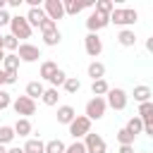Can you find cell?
<instances>
[{
    "label": "cell",
    "instance_id": "cell-25",
    "mask_svg": "<svg viewBox=\"0 0 153 153\" xmlns=\"http://www.w3.org/2000/svg\"><path fill=\"white\" fill-rule=\"evenodd\" d=\"M45 153H67V146H65V141H60V139H50V141L45 143Z\"/></svg>",
    "mask_w": 153,
    "mask_h": 153
},
{
    "label": "cell",
    "instance_id": "cell-16",
    "mask_svg": "<svg viewBox=\"0 0 153 153\" xmlns=\"http://www.w3.org/2000/svg\"><path fill=\"white\" fill-rule=\"evenodd\" d=\"M19 55L17 53H7V57H5V62H2V69L5 72H10V74H17L19 72Z\"/></svg>",
    "mask_w": 153,
    "mask_h": 153
},
{
    "label": "cell",
    "instance_id": "cell-46",
    "mask_svg": "<svg viewBox=\"0 0 153 153\" xmlns=\"http://www.w3.org/2000/svg\"><path fill=\"white\" fill-rule=\"evenodd\" d=\"M5 76H7V74H5V69H2V67H0V86H2V84H5Z\"/></svg>",
    "mask_w": 153,
    "mask_h": 153
},
{
    "label": "cell",
    "instance_id": "cell-27",
    "mask_svg": "<svg viewBox=\"0 0 153 153\" xmlns=\"http://www.w3.org/2000/svg\"><path fill=\"white\" fill-rule=\"evenodd\" d=\"M60 41H62V33H60V29H55V31H48V33H43V43L45 45H60Z\"/></svg>",
    "mask_w": 153,
    "mask_h": 153
},
{
    "label": "cell",
    "instance_id": "cell-18",
    "mask_svg": "<svg viewBox=\"0 0 153 153\" xmlns=\"http://www.w3.org/2000/svg\"><path fill=\"white\" fill-rule=\"evenodd\" d=\"M151 98H153V91H151L148 86H143V84H141V86H134V100H136L139 105H141V103H148Z\"/></svg>",
    "mask_w": 153,
    "mask_h": 153
},
{
    "label": "cell",
    "instance_id": "cell-48",
    "mask_svg": "<svg viewBox=\"0 0 153 153\" xmlns=\"http://www.w3.org/2000/svg\"><path fill=\"white\" fill-rule=\"evenodd\" d=\"M2 45H5V36L0 33V48H2Z\"/></svg>",
    "mask_w": 153,
    "mask_h": 153
},
{
    "label": "cell",
    "instance_id": "cell-33",
    "mask_svg": "<svg viewBox=\"0 0 153 153\" xmlns=\"http://www.w3.org/2000/svg\"><path fill=\"white\" fill-rule=\"evenodd\" d=\"M81 88V81L76 79V76H67V81H65V91L67 93H76Z\"/></svg>",
    "mask_w": 153,
    "mask_h": 153
},
{
    "label": "cell",
    "instance_id": "cell-9",
    "mask_svg": "<svg viewBox=\"0 0 153 153\" xmlns=\"http://www.w3.org/2000/svg\"><path fill=\"white\" fill-rule=\"evenodd\" d=\"M84 143H86V151H88V153H105V151H108L105 139H103L100 134H93V131L84 136Z\"/></svg>",
    "mask_w": 153,
    "mask_h": 153
},
{
    "label": "cell",
    "instance_id": "cell-39",
    "mask_svg": "<svg viewBox=\"0 0 153 153\" xmlns=\"http://www.w3.org/2000/svg\"><path fill=\"white\" fill-rule=\"evenodd\" d=\"M143 134L153 136V120H151V122H143Z\"/></svg>",
    "mask_w": 153,
    "mask_h": 153
},
{
    "label": "cell",
    "instance_id": "cell-35",
    "mask_svg": "<svg viewBox=\"0 0 153 153\" xmlns=\"http://www.w3.org/2000/svg\"><path fill=\"white\" fill-rule=\"evenodd\" d=\"M67 153H88V151H86V143L84 141H74V143L67 146Z\"/></svg>",
    "mask_w": 153,
    "mask_h": 153
},
{
    "label": "cell",
    "instance_id": "cell-49",
    "mask_svg": "<svg viewBox=\"0 0 153 153\" xmlns=\"http://www.w3.org/2000/svg\"><path fill=\"white\" fill-rule=\"evenodd\" d=\"M0 153H7V148H5V146H2V143H0Z\"/></svg>",
    "mask_w": 153,
    "mask_h": 153
},
{
    "label": "cell",
    "instance_id": "cell-13",
    "mask_svg": "<svg viewBox=\"0 0 153 153\" xmlns=\"http://www.w3.org/2000/svg\"><path fill=\"white\" fill-rule=\"evenodd\" d=\"M74 117H76V110H74L72 105H60V108H57V122H60V124H67V127H69V124L74 122Z\"/></svg>",
    "mask_w": 153,
    "mask_h": 153
},
{
    "label": "cell",
    "instance_id": "cell-43",
    "mask_svg": "<svg viewBox=\"0 0 153 153\" xmlns=\"http://www.w3.org/2000/svg\"><path fill=\"white\" fill-rule=\"evenodd\" d=\"M7 153H24V148H19V146H12V148H7Z\"/></svg>",
    "mask_w": 153,
    "mask_h": 153
},
{
    "label": "cell",
    "instance_id": "cell-24",
    "mask_svg": "<svg viewBox=\"0 0 153 153\" xmlns=\"http://www.w3.org/2000/svg\"><path fill=\"white\" fill-rule=\"evenodd\" d=\"M108 91H110V86H108V81H105V79H98V81H93V84H91V93H93V96L105 98V96H108Z\"/></svg>",
    "mask_w": 153,
    "mask_h": 153
},
{
    "label": "cell",
    "instance_id": "cell-5",
    "mask_svg": "<svg viewBox=\"0 0 153 153\" xmlns=\"http://www.w3.org/2000/svg\"><path fill=\"white\" fill-rule=\"evenodd\" d=\"M69 134L74 136V141H79L81 136L91 134V120H88L86 115H76V117H74V122L69 124Z\"/></svg>",
    "mask_w": 153,
    "mask_h": 153
},
{
    "label": "cell",
    "instance_id": "cell-12",
    "mask_svg": "<svg viewBox=\"0 0 153 153\" xmlns=\"http://www.w3.org/2000/svg\"><path fill=\"white\" fill-rule=\"evenodd\" d=\"M26 19H29V24H31V26H36V29H38V26L48 19V14H45V10H43V7H31V10L26 12Z\"/></svg>",
    "mask_w": 153,
    "mask_h": 153
},
{
    "label": "cell",
    "instance_id": "cell-15",
    "mask_svg": "<svg viewBox=\"0 0 153 153\" xmlns=\"http://www.w3.org/2000/svg\"><path fill=\"white\" fill-rule=\"evenodd\" d=\"M60 67H57V62H53V60H45V62H41V72H38V76L41 79H45V81H50L53 76H55V72H57Z\"/></svg>",
    "mask_w": 153,
    "mask_h": 153
},
{
    "label": "cell",
    "instance_id": "cell-21",
    "mask_svg": "<svg viewBox=\"0 0 153 153\" xmlns=\"http://www.w3.org/2000/svg\"><path fill=\"white\" fill-rule=\"evenodd\" d=\"M14 134H17V136H29V134H31V122H29L26 117H17V122H14Z\"/></svg>",
    "mask_w": 153,
    "mask_h": 153
},
{
    "label": "cell",
    "instance_id": "cell-3",
    "mask_svg": "<svg viewBox=\"0 0 153 153\" xmlns=\"http://www.w3.org/2000/svg\"><path fill=\"white\" fill-rule=\"evenodd\" d=\"M12 108H14V112L19 115V117H31L33 112H36V100H31L29 96H17L14 100H12Z\"/></svg>",
    "mask_w": 153,
    "mask_h": 153
},
{
    "label": "cell",
    "instance_id": "cell-2",
    "mask_svg": "<svg viewBox=\"0 0 153 153\" xmlns=\"http://www.w3.org/2000/svg\"><path fill=\"white\" fill-rule=\"evenodd\" d=\"M31 24H29V19L26 17H22V14H14L12 17V22H10V33L19 41V38H29L31 36Z\"/></svg>",
    "mask_w": 153,
    "mask_h": 153
},
{
    "label": "cell",
    "instance_id": "cell-47",
    "mask_svg": "<svg viewBox=\"0 0 153 153\" xmlns=\"http://www.w3.org/2000/svg\"><path fill=\"white\" fill-rule=\"evenodd\" d=\"M5 7H7V2H5V0H0V12H2Z\"/></svg>",
    "mask_w": 153,
    "mask_h": 153
},
{
    "label": "cell",
    "instance_id": "cell-41",
    "mask_svg": "<svg viewBox=\"0 0 153 153\" xmlns=\"http://www.w3.org/2000/svg\"><path fill=\"white\" fill-rule=\"evenodd\" d=\"M117 153H134V146H120Z\"/></svg>",
    "mask_w": 153,
    "mask_h": 153
},
{
    "label": "cell",
    "instance_id": "cell-20",
    "mask_svg": "<svg viewBox=\"0 0 153 153\" xmlns=\"http://www.w3.org/2000/svg\"><path fill=\"white\" fill-rule=\"evenodd\" d=\"M124 129H127L129 134H134V136H136V134H143V120H141L139 115H134V117L127 120V127H124Z\"/></svg>",
    "mask_w": 153,
    "mask_h": 153
},
{
    "label": "cell",
    "instance_id": "cell-22",
    "mask_svg": "<svg viewBox=\"0 0 153 153\" xmlns=\"http://www.w3.org/2000/svg\"><path fill=\"white\" fill-rule=\"evenodd\" d=\"M22 148H24V153H45V143L41 139H29Z\"/></svg>",
    "mask_w": 153,
    "mask_h": 153
},
{
    "label": "cell",
    "instance_id": "cell-6",
    "mask_svg": "<svg viewBox=\"0 0 153 153\" xmlns=\"http://www.w3.org/2000/svg\"><path fill=\"white\" fill-rule=\"evenodd\" d=\"M105 100H108V108H112V110H124L129 98H127V91H124V88H110L108 96H105Z\"/></svg>",
    "mask_w": 153,
    "mask_h": 153
},
{
    "label": "cell",
    "instance_id": "cell-32",
    "mask_svg": "<svg viewBox=\"0 0 153 153\" xmlns=\"http://www.w3.org/2000/svg\"><path fill=\"white\" fill-rule=\"evenodd\" d=\"M2 48H5V53H17V50H19V41H17L12 33H7V36H5V45H2Z\"/></svg>",
    "mask_w": 153,
    "mask_h": 153
},
{
    "label": "cell",
    "instance_id": "cell-7",
    "mask_svg": "<svg viewBox=\"0 0 153 153\" xmlns=\"http://www.w3.org/2000/svg\"><path fill=\"white\" fill-rule=\"evenodd\" d=\"M110 24V17L108 14H103V12H91L88 14V19H86V29H88V33H98L100 29H105Z\"/></svg>",
    "mask_w": 153,
    "mask_h": 153
},
{
    "label": "cell",
    "instance_id": "cell-10",
    "mask_svg": "<svg viewBox=\"0 0 153 153\" xmlns=\"http://www.w3.org/2000/svg\"><path fill=\"white\" fill-rule=\"evenodd\" d=\"M17 55H19L22 62H36V60L41 57V48H38V45H31V43H19Z\"/></svg>",
    "mask_w": 153,
    "mask_h": 153
},
{
    "label": "cell",
    "instance_id": "cell-11",
    "mask_svg": "<svg viewBox=\"0 0 153 153\" xmlns=\"http://www.w3.org/2000/svg\"><path fill=\"white\" fill-rule=\"evenodd\" d=\"M43 10H45L48 19H53V22H57V19L65 17V2H62V0H45Z\"/></svg>",
    "mask_w": 153,
    "mask_h": 153
},
{
    "label": "cell",
    "instance_id": "cell-38",
    "mask_svg": "<svg viewBox=\"0 0 153 153\" xmlns=\"http://www.w3.org/2000/svg\"><path fill=\"white\" fill-rule=\"evenodd\" d=\"M10 22H12L10 12H7V10H2V12H0V26H10Z\"/></svg>",
    "mask_w": 153,
    "mask_h": 153
},
{
    "label": "cell",
    "instance_id": "cell-31",
    "mask_svg": "<svg viewBox=\"0 0 153 153\" xmlns=\"http://www.w3.org/2000/svg\"><path fill=\"white\" fill-rule=\"evenodd\" d=\"M96 12H103V14H112V10H115V5H112V0H98L96 2V7H93Z\"/></svg>",
    "mask_w": 153,
    "mask_h": 153
},
{
    "label": "cell",
    "instance_id": "cell-36",
    "mask_svg": "<svg viewBox=\"0 0 153 153\" xmlns=\"http://www.w3.org/2000/svg\"><path fill=\"white\" fill-rule=\"evenodd\" d=\"M10 105H12V96H10L7 91H2V88H0V110H7Z\"/></svg>",
    "mask_w": 153,
    "mask_h": 153
},
{
    "label": "cell",
    "instance_id": "cell-14",
    "mask_svg": "<svg viewBox=\"0 0 153 153\" xmlns=\"http://www.w3.org/2000/svg\"><path fill=\"white\" fill-rule=\"evenodd\" d=\"M117 43H120L122 48H131V45H136V33H134L131 29H122V31L117 33Z\"/></svg>",
    "mask_w": 153,
    "mask_h": 153
},
{
    "label": "cell",
    "instance_id": "cell-50",
    "mask_svg": "<svg viewBox=\"0 0 153 153\" xmlns=\"http://www.w3.org/2000/svg\"><path fill=\"white\" fill-rule=\"evenodd\" d=\"M141 153H146V151H141Z\"/></svg>",
    "mask_w": 153,
    "mask_h": 153
},
{
    "label": "cell",
    "instance_id": "cell-45",
    "mask_svg": "<svg viewBox=\"0 0 153 153\" xmlns=\"http://www.w3.org/2000/svg\"><path fill=\"white\" fill-rule=\"evenodd\" d=\"M5 57H7V53H5V48H0V65L5 62Z\"/></svg>",
    "mask_w": 153,
    "mask_h": 153
},
{
    "label": "cell",
    "instance_id": "cell-29",
    "mask_svg": "<svg viewBox=\"0 0 153 153\" xmlns=\"http://www.w3.org/2000/svg\"><path fill=\"white\" fill-rule=\"evenodd\" d=\"M115 136H117L120 146H134V139H136V136H134V134H129V131H127L124 127H122V129H120V131H117Z\"/></svg>",
    "mask_w": 153,
    "mask_h": 153
},
{
    "label": "cell",
    "instance_id": "cell-17",
    "mask_svg": "<svg viewBox=\"0 0 153 153\" xmlns=\"http://www.w3.org/2000/svg\"><path fill=\"white\" fill-rule=\"evenodd\" d=\"M43 93H45V86H43V81H29V84H26V96H29L31 100H36V98H43Z\"/></svg>",
    "mask_w": 153,
    "mask_h": 153
},
{
    "label": "cell",
    "instance_id": "cell-26",
    "mask_svg": "<svg viewBox=\"0 0 153 153\" xmlns=\"http://www.w3.org/2000/svg\"><path fill=\"white\" fill-rule=\"evenodd\" d=\"M62 2H65V14H79L86 7V2H76V0H62Z\"/></svg>",
    "mask_w": 153,
    "mask_h": 153
},
{
    "label": "cell",
    "instance_id": "cell-4",
    "mask_svg": "<svg viewBox=\"0 0 153 153\" xmlns=\"http://www.w3.org/2000/svg\"><path fill=\"white\" fill-rule=\"evenodd\" d=\"M105 110H108V100L105 98H100V96H93L88 103H86V117L93 122V120H100L103 115H105Z\"/></svg>",
    "mask_w": 153,
    "mask_h": 153
},
{
    "label": "cell",
    "instance_id": "cell-23",
    "mask_svg": "<svg viewBox=\"0 0 153 153\" xmlns=\"http://www.w3.org/2000/svg\"><path fill=\"white\" fill-rule=\"evenodd\" d=\"M41 100H43V105L53 108V105H57V100H60V91L50 86V88H45V93H43V98H41Z\"/></svg>",
    "mask_w": 153,
    "mask_h": 153
},
{
    "label": "cell",
    "instance_id": "cell-34",
    "mask_svg": "<svg viewBox=\"0 0 153 153\" xmlns=\"http://www.w3.org/2000/svg\"><path fill=\"white\" fill-rule=\"evenodd\" d=\"M65 81H67V74H65V69H57V72H55V76L50 79L53 88H57V86H65Z\"/></svg>",
    "mask_w": 153,
    "mask_h": 153
},
{
    "label": "cell",
    "instance_id": "cell-1",
    "mask_svg": "<svg viewBox=\"0 0 153 153\" xmlns=\"http://www.w3.org/2000/svg\"><path fill=\"white\" fill-rule=\"evenodd\" d=\"M110 22L117 24V26H131L139 22V12L131 10V7H115L112 14H110Z\"/></svg>",
    "mask_w": 153,
    "mask_h": 153
},
{
    "label": "cell",
    "instance_id": "cell-42",
    "mask_svg": "<svg viewBox=\"0 0 153 153\" xmlns=\"http://www.w3.org/2000/svg\"><path fill=\"white\" fill-rule=\"evenodd\" d=\"M146 50H148V53H153V36H151V38H146Z\"/></svg>",
    "mask_w": 153,
    "mask_h": 153
},
{
    "label": "cell",
    "instance_id": "cell-28",
    "mask_svg": "<svg viewBox=\"0 0 153 153\" xmlns=\"http://www.w3.org/2000/svg\"><path fill=\"white\" fill-rule=\"evenodd\" d=\"M139 117H141L143 122H151V120H153V100L139 105Z\"/></svg>",
    "mask_w": 153,
    "mask_h": 153
},
{
    "label": "cell",
    "instance_id": "cell-19",
    "mask_svg": "<svg viewBox=\"0 0 153 153\" xmlns=\"http://www.w3.org/2000/svg\"><path fill=\"white\" fill-rule=\"evenodd\" d=\"M88 76H91L93 81L105 79V65H103V62H98V60H93V62L88 65Z\"/></svg>",
    "mask_w": 153,
    "mask_h": 153
},
{
    "label": "cell",
    "instance_id": "cell-37",
    "mask_svg": "<svg viewBox=\"0 0 153 153\" xmlns=\"http://www.w3.org/2000/svg\"><path fill=\"white\" fill-rule=\"evenodd\" d=\"M55 29H57V22H53V19H45V22L38 26L41 33H48V31H55Z\"/></svg>",
    "mask_w": 153,
    "mask_h": 153
},
{
    "label": "cell",
    "instance_id": "cell-40",
    "mask_svg": "<svg viewBox=\"0 0 153 153\" xmlns=\"http://www.w3.org/2000/svg\"><path fill=\"white\" fill-rule=\"evenodd\" d=\"M7 76H5V84H17V74H10V72H5Z\"/></svg>",
    "mask_w": 153,
    "mask_h": 153
},
{
    "label": "cell",
    "instance_id": "cell-30",
    "mask_svg": "<svg viewBox=\"0 0 153 153\" xmlns=\"http://www.w3.org/2000/svg\"><path fill=\"white\" fill-rule=\"evenodd\" d=\"M14 136H17V134H14V127H7V124L0 127V143H2V146H7Z\"/></svg>",
    "mask_w": 153,
    "mask_h": 153
},
{
    "label": "cell",
    "instance_id": "cell-44",
    "mask_svg": "<svg viewBox=\"0 0 153 153\" xmlns=\"http://www.w3.org/2000/svg\"><path fill=\"white\" fill-rule=\"evenodd\" d=\"M19 5H22V0H10L7 2V7H19Z\"/></svg>",
    "mask_w": 153,
    "mask_h": 153
},
{
    "label": "cell",
    "instance_id": "cell-8",
    "mask_svg": "<svg viewBox=\"0 0 153 153\" xmlns=\"http://www.w3.org/2000/svg\"><path fill=\"white\" fill-rule=\"evenodd\" d=\"M84 48H86V55H88V57H98V55L103 53V41H100V36H98V33H86Z\"/></svg>",
    "mask_w": 153,
    "mask_h": 153
}]
</instances>
